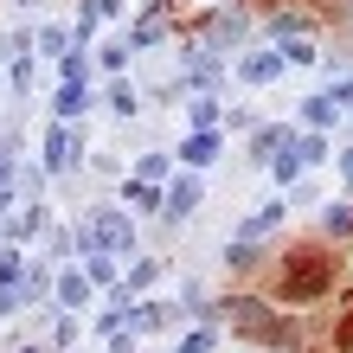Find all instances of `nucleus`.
<instances>
[{
  "instance_id": "nucleus-1",
  "label": "nucleus",
  "mask_w": 353,
  "mask_h": 353,
  "mask_svg": "<svg viewBox=\"0 0 353 353\" xmlns=\"http://www.w3.org/2000/svg\"><path fill=\"white\" fill-rule=\"evenodd\" d=\"M321 289H334V257L327 251H296L276 270V296L283 302H308V296H321Z\"/></svg>"
}]
</instances>
